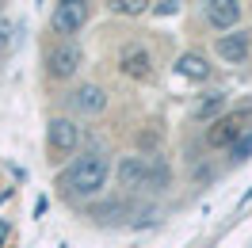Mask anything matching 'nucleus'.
Here are the masks:
<instances>
[{"label": "nucleus", "instance_id": "f257e3e1", "mask_svg": "<svg viewBox=\"0 0 252 248\" xmlns=\"http://www.w3.org/2000/svg\"><path fill=\"white\" fill-rule=\"evenodd\" d=\"M107 176H111V164L103 153H84L77 156L73 164H69V172L62 176V184L69 195H80V199H92V195H99L103 187H107Z\"/></svg>", "mask_w": 252, "mask_h": 248}, {"label": "nucleus", "instance_id": "f03ea898", "mask_svg": "<svg viewBox=\"0 0 252 248\" xmlns=\"http://www.w3.org/2000/svg\"><path fill=\"white\" fill-rule=\"evenodd\" d=\"M88 4L92 0H58L54 8V31L58 34H77L88 23Z\"/></svg>", "mask_w": 252, "mask_h": 248}, {"label": "nucleus", "instance_id": "7ed1b4c3", "mask_svg": "<svg viewBox=\"0 0 252 248\" xmlns=\"http://www.w3.org/2000/svg\"><path fill=\"white\" fill-rule=\"evenodd\" d=\"M46 65H50V77H58V80L73 77V73L80 69V46H77V42H62V46H54Z\"/></svg>", "mask_w": 252, "mask_h": 248}, {"label": "nucleus", "instance_id": "20e7f679", "mask_svg": "<svg viewBox=\"0 0 252 248\" xmlns=\"http://www.w3.org/2000/svg\"><path fill=\"white\" fill-rule=\"evenodd\" d=\"M149 176H153V160L149 156H126V160H119V184L123 187H149Z\"/></svg>", "mask_w": 252, "mask_h": 248}, {"label": "nucleus", "instance_id": "39448f33", "mask_svg": "<svg viewBox=\"0 0 252 248\" xmlns=\"http://www.w3.org/2000/svg\"><path fill=\"white\" fill-rule=\"evenodd\" d=\"M50 145L58 149V153H73L80 141V130L73 126V119H50V130H46Z\"/></svg>", "mask_w": 252, "mask_h": 248}, {"label": "nucleus", "instance_id": "423d86ee", "mask_svg": "<svg viewBox=\"0 0 252 248\" xmlns=\"http://www.w3.org/2000/svg\"><path fill=\"white\" fill-rule=\"evenodd\" d=\"M206 19L218 31H229V27H237V19H241V4L237 0H206Z\"/></svg>", "mask_w": 252, "mask_h": 248}, {"label": "nucleus", "instance_id": "0eeeda50", "mask_svg": "<svg viewBox=\"0 0 252 248\" xmlns=\"http://www.w3.org/2000/svg\"><path fill=\"white\" fill-rule=\"evenodd\" d=\"M241 134H245V119L241 115H225V119H218L214 123V130H210V145H237L241 141Z\"/></svg>", "mask_w": 252, "mask_h": 248}, {"label": "nucleus", "instance_id": "6e6552de", "mask_svg": "<svg viewBox=\"0 0 252 248\" xmlns=\"http://www.w3.org/2000/svg\"><path fill=\"white\" fill-rule=\"evenodd\" d=\"M73 107H77L80 115H99V111L107 107V92H103L99 84H84V88L73 92Z\"/></svg>", "mask_w": 252, "mask_h": 248}, {"label": "nucleus", "instance_id": "1a4fd4ad", "mask_svg": "<svg viewBox=\"0 0 252 248\" xmlns=\"http://www.w3.org/2000/svg\"><path fill=\"white\" fill-rule=\"evenodd\" d=\"M176 77L206 80V77H210V65H206L203 54H180V58H176Z\"/></svg>", "mask_w": 252, "mask_h": 248}, {"label": "nucleus", "instance_id": "9d476101", "mask_svg": "<svg viewBox=\"0 0 252 248\" xmlns=\"http://www.w3.org/2000/svg\"><path fill=\"white\" fill-rule=\"evenodd\" d=\"M218 54L225 62H245V58H249V34H221Z\"/></svg>", "mask_w": 252, "mask_h": 248}, {"label": "nucleus", "instance_id": "9b49d317", "mask_svg": "<svg viewBox=\"0 0 252 248\" xmlns=\"http://www.w3.org/2000/svg\"><path fill=\"white\" fill-rule=\"evenodd\" d=\"M123 73H126V77H134V80L149 77V50H126Z\"/></svg>", "mask_w": 252, "mask_h": 248}, {"label": "nucleus", "instance_id": "f8f14e48", "mask_svg": "<svg viewBox=\"0 0 252 248\" xmlns=\"http://www.w3.org/2000/svg\"><path fill=\"white\" fill-rule=\"evenodd\" d=\"M107 8L115 16H142L149 12V0H107Z\"/></svg>", "mask_w": 252, "mask_h": 248}, {"label": "nucleus", "instance_id": "ddd939ff", "mask_svg": "<svg viewBox=\"0 0 252 248\" xmlns=\"http://www.w3.org/2000/svg\"><path fill=\"white\" fill-rule=\"evenodd\" d=\"M221 107H225V95H218V92H214V95H206L203 103L195 107V115H199V119H214V115H218Z\"/></svg>", "mask_w": 252, "mask_h": 248}, {"label": "nucleus", "instance_id": "4468645a", "mask_svg": "<svg viewBox=\"0 0 252 248\" xmlns=\"http://www.w3.org/2000/svg\"><path fill=\"white\" fill-rule=\"evenodd\" d=\"M233 156H237V160H249V156H252V134H245V138L233 145Z\"/></svg>", "mask_w": 252, "mask_h": 248}, {"label": "nucleus", "instance_id": "2eb2a0df", "mask_svg": "<svg viewBox=\"0 0 252 248\" xmlns=\"http://www.w3.org/2000/svg\"><path fill=\"white\" fill-rule=\"evenodd\" d=\"M8 42H12V23H8V19H0V54L8 50Z\"/></svg>", "mask_w": 252, "mask_h": 248}, {"label": "nucleus", "instance_id": "dca6fc26", "mask_svg": "<svg viewBox=\"0 0 252 248\" xmlns=\"http://www.w3.org/2000/svg\"><path fill=\"white\" fill-rule=\"evenodd\" d=\"M4 241H8V225L0 221V245H4Z\"/></svg>", "mask_w": 252, "mask_h": 248}, {"label": "nucleus", "instance_id": "f3484780", "mask_svg": "<svg viewBox=\"0 0 252 248\" xmlns=\"http://www.w3.org/2000/svg\"><path fill=\"white\" fill-rule=\"evenodd\" d=\"M249 202H252V191H249V195H245V199H241V206H249Z\"/></svg>", "mask_w": 252, "mask_h": 248}]
</instances>
